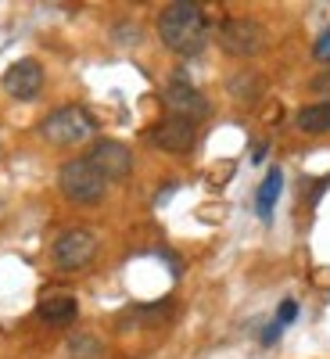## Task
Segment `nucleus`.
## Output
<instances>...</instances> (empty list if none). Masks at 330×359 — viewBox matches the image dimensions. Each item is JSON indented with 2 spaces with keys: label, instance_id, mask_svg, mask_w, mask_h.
I'll use <instances>...</instances> for the list:
<instances>
[{
  "label": "nucleus",
  "instance_id": "1",
  "mask_svg": "<svg viewBox=\"0 0 330 359\" xmlns=\"http://www.w3.org/2000/svg\"><path fill=\"white\" fill-rule=\"evenodd\" d=\"M158 36L172 54H198L208 43V22L205 11L191 0H176V4H165L158 15Z\"/></svg>",
  "mask_w": 330,
  "mask_h": 359
},
{
  "label": "nucleus",
  "instance_id": "2",
  "mask_svg": "<svg viewBox=\"0 0 330 359\" xmlns=\"http://www.w3.org/2000/svg\"><path fill=\"white\" fill-rule=\"evenodd\" d=\"M57 184H62V194L76 205H97L108 194V180L94 169L90 158H72L62 165L57 172Z\"/></svg>",
  "mask_w": 330,
  "mask_h": 359
},
{
  "label": "nucleus",
  "instance_id": "3",
  "mask_svg": "<svg viewBox=\"0 0 330 359\" xmlns=\"http://www.w3.org/2000/svg\"><path fill=\"white\" fill-rule=\"evenodd\" d=\"M94 115H90L86 108L79 104H62V108H54L43 123H40V133L43 140L57 144V147H69V144H79L86 140L90 133H94Z\"/></svg>",
  "mask_w": 330,
  "mask_h": 359
},
{
  "label": "nucleus",
  "instance_id": "4",
  "mask_svg": "<svg viewBox=\"0 0 330 359\" xmlns=\"http://www.w3.org/2000/svg\"><path fill=\"white\" fill-rule=\"evenodd\" d=\"M50 255H54V266H57V269L76 273V269H83L90 259L97 255V233L86 230V226H72V230H65V233H57Z\"/></svg>",
  "mask_w": 330,
  "mask_h": 359
},
{
  "label": "nucleus",
  "instance_id": "5",
  "mask_svg": "<svg viewBox=\"0 0 330 359\" xmlns=\"http://www.w3.org/2000/svg\"><path fill=\"white\" fill-rule=\"evenodd\" d=\"M219 47L233 57H252L266 47V29L255 18H226L219 25Z\"/></svg>",
  "mask_w": 330,
  "mask_h": 359
},
{
  "label": "nucleus",
  "instance_id": "6",
  "mask_svg": "<svg viewBox=\"0 0 330 359\" xmlns=\"http://www.w3.org/2000/svg\"><path fill=\"white\" fill-rule=\"evenodd\" d=\"M90 162H94V169L108 180H123V176H130V169H133V155H130V147L126 144H118V140H97L94 147H90V155H86Z\"/></svg>",
  "mask_w": 330,
  "mask_h": 359
},
{
  "label": "nucleus",
  "instance_id": "7",
  "mask_svg": "<svg viewBox=\"0 0 330 359\" xmlns=\"http://www.w3.org/2000/svg\"><path fill=\"white\" fill-rule=\"evenodd\" d=\"M4 90H8L15 101H33V97H40V90H43V65L33 62V57H22V62H15V65L4 72Z\"/></svg>",
  "mask_w": 330,
  "mask_h": 359
},
{
  "label": "nucleus",
  "instance_id": "8",
  "mask_svg": "<svg viewBox=\"0 0 330 359\" xmlns=\"http://www.w3.org/2000/svg\"><path fill=\"white\" fill-rule=\"evenodd\" d=\"M194 137H198V126L191 123V118H162V123L151 130V144L162 147V151H172V155H184L194 147Z\"/></svg>",
  "mask_w": 330,
  "mask_h": 359
},
{
  "label": "nucleus",
  "instance_id": "9",
  "mask_svg": "<svg viewBox=\"0 0 330 359\" xmlns=\"http://www.w3.org/2000/svg\"><path fill=\"white\" fill-rule=\"evenodd\" d=\"M162 101H165V108H169V115H176V118H201L205 111H208V101L198 94V90L179 76V79H172L169 86H165V94H162Z\"/></svg>",
  "mask_w": 330,
  "mask_h": 359
},
{
  "label": "nucleus",
  "instance_id": "10",
  "mask_svg": "<svg viewBox=\"0 0 330 359\" xmlns=\"http://www.w3.org/2000/svg\"><path fill=\"white\" fill-rule=\"evenodd\" d=\"M40 320L43 323H72L79 306H76V298L69 291H54V294H43L40 298V306H36Z\"/></svg>",
  "mask_w": 330,
  "mask_h": 359
},
{
  "label": "nucleus",
  "instance_id": "11",
  "mask_svg": "<svg viewBox=\"0 0 330 359\" xmlns=\"http://www.w3.org/2000/svg\"><path fill=\"white\" fill-rule=\"evenodd\" d=\"M280 191H284V172L273 165V169L266 172L259 194H255V212H259V219H269V216H273V205H277Z\"/></svg>",
  "mask_w": 330,
  "mask_h": 359
},
{
  "label": "nucleus",
  "instance_id": "12",
  "mask_svg": "<svg viewBox=\"0 0 330 359\" xmlns=\"http://www.w3.org/2000/svg\"><path fill=\"white\" fill-rule=\"evenodd\" d=\"M294 126L302 130V133H309V137L330 133V101H319V104L302 108V111H298V118H294Z\"/></svg>",
  "mask_w": 330,
  "mask_h": 359
},
{
  "label": "nucleus",
  "instance_id": "13",
  "mask_svg": "<svg viewBox=\"0 0 330 359\" xmlns=\"http://www.w3.org/2000/svg\"><path fill=\"white\" fill-rule=\"evenodd\" d=\"M172 316V306L169 302H162V306H137V309H130L126 316H123V327L130 323H140V327H158V323H165Z\"/></svg>",
  "mask_w": 330,
  "mask_h": 359
},
{
  "label": "nucleus",
  "instance_id": "14",
  "mask_svg": "<svg viewBox=\"0 0 330 359\" xmlns=\"http://www.w3.org/2000/svg\"><path fill=\"white\" fill-rule=\"evenodd\" d=\"M104 345L94 338V334H76L72 345H69V359H104Z\"/></svg>",
  "mask_w": 330,
  "mask_h": 359
},
{
  "label": "nucleus",
  "instance_id": "15",
  "mask_svg": "<svg viewBox=\"0 0 330 359\" xmlns=\"http://www.w3.org/2000/svg\"><path fill=\"white\" fill-rule=\"evenodd\" d=\"M309 90L316 97H330V69H323L319 76H312V83H309Z\"/></svg>",
  "mask_w": 330,
  "mask_h": 359
},
{
  "label": "nucleus",
  "instance_id": "16",
  "mask_svg": "<svg viewBox=\"0 0 330 359\" xmlns=\"http://www.w3.org/2000/svg\"><path fill=\"white\" fill-rule=\"evenodd\" d=\"M298 316V302H294V298H287V302H280V309H277V323L280 327H287L291 320Z\"/></svg>",
  "mask_w": 330,
  "mask_h": 359
},
{
  "label": "nucleus",
  "instance_id": "17",
  "mask_svg": "<svg viewBox=\"0 0 330 359\" xmlns=\"http://www.w3.org/2000/svg\"><path fill=\"white\" fill-rule=\"evenodd\" d=\"M312 54H316V62H330V29H326V33H319Z\"/></svg>",
  "mask_w": 330,
  "mask_h": 359
},
{
  "label": "nucleus",
  "instance_id": "18",
  "mask_svg": "<svg viewBox=\"0 0 330 359\" xmlns=\"http://www.w3.org/2000/svg\"><path fill=\"white\" fill-rule=\"evenodd\" d=\"M280 331H284V327L273 320V323H269L266 327V331H262V345H277V338H280Z\"/></svg>",
  "mask_w": 330,
  "mask_h": 359
},
{
  "label": "nucleus",
  "instance_id": "19",
  "mask_svg": "<svg viewBox=\"0 0 330 359\" xmlns=\"http://www.w3.org/2000/svg\"><path fill=\"white\" fill-rule=\"evenodd\" d=\"M262 158H266V144H259L255 151H252V162H262Z\"/></svg>",
  "mask_w": 330,
  "mask_h": 359
}]
</instances>
